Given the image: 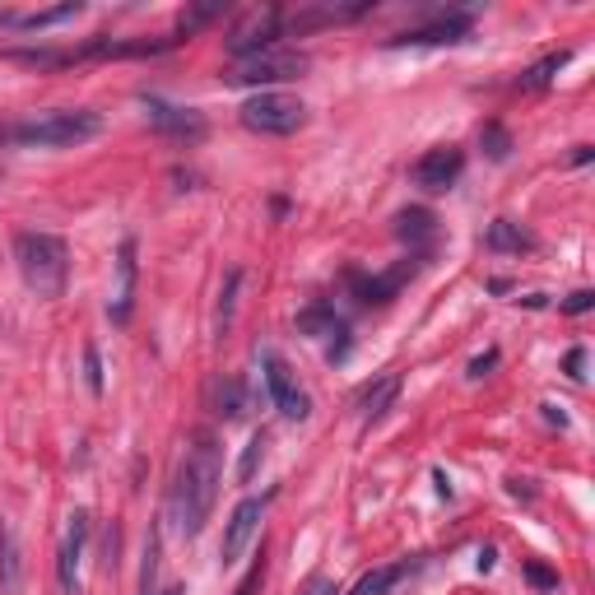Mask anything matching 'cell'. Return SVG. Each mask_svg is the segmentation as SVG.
Here are the masks:
<instances>
[{
	"instance_id": "obj_1",
	"label": "cell",
	"mask_w": 595,
	"mask_h": 595,
	"mask_svg": "<svg viewBox=\"0 0 595 595\" xmlns=\"http://www.w3.org/2000/svg\"><path fill=\"white\" fill-rule=\"evenodd\" d=\"M219 484H223V447L215 433H196L186 447V457L178 465V479H172V498H168V517L178 535H201L209 512H215V498H219Z\"/></svg>"
},
{
	"instance_id": "obj_2",
	"label": "cell",
	"mask_w": 595,
	"mask_h": 595,
	"mask_svg": "<svg viewBox=\"0 0 595 595\" xmlns=\"http://www.w3.org/2000/svg\"><path fill=\"white\" fill-rule=\"evenodd\" d=\"M14 260H20L24 284L38 298H61L70 279V252L57 233H20L14 238Z\"/></svg>"
},
{
	"instance_id": "obj_3",
	"label": "cell",
	"mask_w": 595,
	"mask_h": 595,
	"mask_svg": "<svg viewBox=\"0 0 595 595\" xmlns=\"http://www.w3.org/2000/svg\"><path fill=\"white\" fill-rule=\"evenodd\" d=\"M102 131V117L98 112H84V108H51L38 117H24L14 126V139L20 145H38V149H61V145H80V139H94Z\"/></svg>"
},
{
	"instance_id": "obj_4",
	"label": "cell",
	"mask_w": 595,
	"mask_h": 595,
	"mask_svg": "<svg viewBox=\"0 0 595 595\" xmlns=\"http://www.w3.org/2000/svg\"><path fill=\"white\" fill-rule=\"evenodd\" d=\"M242 126L256 135H298L307 126V102L279 89H260L242 102Z\"/></svg>"
},
{
	"instance_id": "obj_5",
	"label": "cell",
	"mask_w": 595,
	"mask_h": 595,
	"mask_svg": "<svg viewBox=\"0 0 595 595\" xmlns=\"http://www.w3.org/2000/svg\"><path fill=\"white\" fill-rule=\"evenodd\" d=\"M303 70H307L303 51L266 47V51H252V57L233 61V70L223 80H229V84H279V80H298Z\"/></svg>"
},
{
	"instance_id": "obj_6",
	"label": "cell",
	"mask_w": 595,
	"mask_h": 595,
	"mask_svg": "<svg viewBox=\"0 0 595 595\" xmlns=\"http://www.w3.org/2000/svg\"><path fill=\"white\" fill-rule=\"evenodd\" d=\"M260 367H266V387H270L275 410L284 418H293V424H303V418L312 414V400H307L303 387H298V373L279 354H260Z\"/></svg>"
},
{
	"instance_id": "obj_7",
	"label": "cell",
	"mask_w": 595,
	"mask_h": 595,
	"mask_svg": "<svg viewBox=\"0 0 595 595\" xmlns=\"http://www.w3.org/2000/svg\"><path fill=\"white\" fill-rule=\"evenodd\" d=\"M279 28H284V10H279V5L247 10V20H242V24L229 33V51H233L238 61L252 57V51H266V47H275Z\"/></svg>"
},
{
	"instance_id": "obj_8",
	"label": "cell",
	"mask_w": 595,
	"mask_h": 595,
	"mask_svg": "<svg viewBox=\"0 0 595 595\" xmlns=\"http://www.w3.org/2000/svg\"><path fill=\"white\" fill-rule=\"evenodd\" d=\"M260 517H266V502H260V498H247V502L233 507L229 526H223V539H219V558H223V563H238V558L247 554V545H252L256 531H260Z\"/></svg>"
},
{
	"instance_id": "obj_9",
	"label": "cell",
	"mask_w": 595,
	"mask_h": 595,
	"mask_svg": "<svg viewBox=\"0 0 595 595\" xmlns=\"http://www.w3.org/2000/svg\"><path fill=\"white\" fill-rule=\"evenodd\" d=\"M461 168H465V154L457 149V145H437V149H428L424 159L414 163V186H424V191H451L457 186V178H461Z\"/></svg>"
},
{
	"instance_id": "obj_10",
	"label": "cell",
	"mask_w": 595,
	"mask_h": 595,
	"mask_svg": "<svg viewBox=\"0 0 595 595\" xmlns=\"http://www.w3.org/2000/svg\"><path fill=\"white\" fill-rule=\"evenodd\" d=\"M145 117L154 131H163L168 139H201L205 135V117L196 108H178L163 98H145Z\"/></svg>"
},
{
	"instance_id": "obj_11",
	"label": "cell",
	"mask_w": 595,
	"mask_h": 595,
	"mask_svg": "<svg viewBox=\"0 0 595 595\" xmlns=\"http://www.w3.org/2000/svg\"><path fill=\"white\" fill-rule=\"evenodd\" d=\"M414 270H418V260H414V256H405V260H396V266H391L387 275H373V279H363L359 270H349V284L359 289L363 303H377V307H381V303H391V298L410 284Z\"/></svg>"
},
{
	"instance_id": "obj_12",
	"label": "cell",
	"mask_w": 595,
	"mask_h": 595,
	"mask_svg": "<svg viewBox=\"0 0 595 595\" xmlns=\"http://www.w3.org/2000/svg\"><path fill=\"white\" fill-rule=\"evenodd\" d=\"M84 539H89V517L75 512V517H70L65 539H61V554H57V576H61V591H65V595L80 591V554H84Z\"/></svg>"
},
{
	"instance_id": "obj_13",
	"label": "cell",
	"mask_w": 595,
	"mask_h": 595,
	"mask_svg": "<svg viewBox=\"0 0 595 595\" xmlns=\"http://www.w3.org/2000/svg\"><path fill=\"white\" fill-rule=\"evenodd\" d=\"M465 38H470V14L457 10V14H442V20L428 28L400 33V38H391V47H437V42H465Z\"/></svg>"
},
{
	"instance_id": "obj_14",
	"label": "cell",
	"mask_w": 595,
	"mask_h": 595,
	"mask_svg": "<svg viewBox=\"0 0 595 595\" xmlns=\"http://www.w3.org/2000/svg\"><path fill=\"white\" fill-rule=\"evenodd\" d=\"M135 279H139V266H135V238H126V242H121V252H117V289H112V303H108V317H112V321H131Z\"/></svg>"
},
{
	"instance_id": "obj_15",
	"label": "cell",
	"mask_w": 595,
	"mask_h": 595,
	"mask_svg": "<svg viewBox=\"0 0 595 595\" xmlns=\"http://www.w3.org/2000/svg\"><path fill=\"white\" fill-rule=\"evenodd\" d=\"M396 396H400V373H387V377H377V381H367V387L354 396V410H359V424H377L381 414H387L396 405Z\"/></svg>"
},
{
	"instance_id": "obj_16",
	"label": "cell",
	"mask_w": 595,
	"mask_h": 595,
	"mask_svg": "<svg viewBox=\"0 0 595 595\" xmlns=\"http://www.w3.org/2000/svg\"><path fill=\"white\" fill-rule=\"evenodd\" d=\"M396 238L410 242V247H424V242L437 238V215H433V209H424V205L400 209V215H396Z\"/></svg>"
},
{
	"instance_id": "obj_17",
	"label": "cell",
	"mask_w": 595,
	"mask_h": 595,
	"mask_svg": "<svg viewBox=\"0 0 595 595\" xmlns=\"http://www.w3.org/2000/svg\"><path fill=\"white\" fill-rule=\"evenodd\" d=\"M24 586V554H20V539L14 531L0 526V595H20Z\"/></svg>"
},
{
	"instance_id": "obj_18",
	"label": "cell",
	"mask_w": 595,
	"mask_h": 595,
	"mask_svg": "<svg viewBox=\"0 0 595 595\" xmlns=\"http://www.w3.org/2000/svg\"><path fill=\"white\" fill-rule=\"evenodd\" d=\"M84 5L80 0H65V5H51V10H33V14H5L10 28H24V33H42L51 24H65V20H80Z\"/></svg>"
},
{
	"instance_id": "obj_19",
	"label": "cell",
	"mask_w": 595,
	"mask_h": 595,
	"mask_svg": "<svg viewBox=\"0 0 595 595\" xmlns=\"http://www.w3.org/2000/svg\"><path fill=\"white\" fill-rule=\"evenodd\" d=\"M484 242H488V252H531L535 247V238L521 229V223H512V219H494V223H488Z\"/></svg>"
},
{
	"instance_id": "obj_20",
	"label": "cell",
	"mask_w": 595,
	"mask_h": 595,
	"mask_svg": "<svg viewBox=\"0 0 595 595\" xmlns=\"http://www.w3.org/2000/svg\"><path fill=\"white\" fill-rule=\"evenodd\" d=\"M400 576H410V563H391V568H377V572H367L363 582L349 591V595H387Z\"/></svg>"
},
{
	"instance_id": "obj_21",
	"label": "cell",
	"mask_w": 595,
	"mask_h": 595,
	"mask_svg": "<svg viewBox=\"0 0 595 595\" xmlns=\"http://www.w3.org/2000/svg\"><path fill=\"white\" fill-rule=\"evenodd\" d=\"M215 405L223 418H242L247 414V391H242V381L238 377H223L219 387H215Z\"/></svg>"
},
{
	"instance_id": "obj_22",
	"label": "cell",
	"mask_w": 595,
	"mask_h": 595,
	"mask_svg": "<svg viewBox=\"0 0 595 595\" xmlns=\"http://www.w3.org/2000/svg\"><path fill=\"white\" fill-rule=\"evenodd\" d=\"M238 289H242V270H229V279H223V293H219V317H215V330H219V336H229V326H233Z\"/></svg>"
},
{
	"instance_id": "obj_23",
	"label": "cell",
	"mask_w": 595,
	"mask_h": 595,
	"mask_svg": "<svg viewBox=\"0 0 595 595\" xmlns=\"http://www.w3.org/2000/svg\"><path fill=\"white\" fill-rule=\"evenodd\" d=\"M568 61H572V51H558V57H545L539 65H531L526 75H521V89H545V84H549Z\"/></svg>"
},
{
	"instance_id": "obj_24",
	"label": "cell",
	"mask_w": 595,
	"mask_h": 595,
	"mask_svg": "<svg viewBox=\"0 0 595 595\" xmlns=\"http://www.w3.org/2000/svg\"><path fill=\"white\" fill-rule=\"evenodd\" d=\"M260 461H266V433H252V442L242 447V461H238V479L252 484L256 470H260Z\"/></svg>"
},
{
	"instance_id": "obj_25",
	"label": "cell",
	"mask_w": 595,
	"mask_h": 595,
	"mask_svg": "<svg viewBox=\"0 0 595 595\" xmlns=\"http://www.w3.org/2000/svg\"><path fill=\"white\" fill-rule=\"evenodd\" d=\"M479 145H484V154H488V159H494V163H502L507 154H512V135H507V131L498 126V121H488V126L479 131Z\"/></svg>"
},
{
	"instance_id": "obj_26",
	"label": "cell",
	"mask_w": 595,
	"mask_h": 595,
	"mask_svg": "<svg viewBox=\"0 0 595 595\" xmlns=\"http://www.w3.org/2000/svg\"><path fill=\"white\" fill-rule=\"evenodd\" d=\"M84 381H89L94 396L102 391V367H98V349L94 344H84Z\"/></svg>"
},
{
	"instance_id": "obj_27",
	"label": "cell",
	"mask_w": 595,
	"mask_h": 595,
	"mask_svg": "<svg viewBox=\"0 0 595 595\" xmlns=\"http://www.w3.org/2000/svg\"><path fill=\"white\" fill-rule=\"evenodd\" d=\"M591 307H595V293H591V289H576V293L568 298V303H563L568 317H582V312H591Z\"/></svg>"
},
{
	"instance_id": "obj_28",
	"label": "cell",
	"mask_w": 595,
	"mask_h": 595,
	"mask_svg": "<svg viewBox=\"0 0 595 595\" xmlns=\"http://www.w3.org/2000/svg\"><path fill=\"white\" fill-rule=\"evenodd\" d=\"M526 576H531L539 591H554V586H558V576H554L549 568H539V563H526Z\"/></svg>"
},
{
	"instance_id": "obj_29",
	"label": "cell",
	"mask_w": 595,
	"mask_h": 595,
	"mask_svg": "<svg viewBox=\"0 0 595 595\" xmlns=\"http://www.w3.org/2000/svg\"><path fill=\"white\" fill-rule=\"evenodd\" d=\"M568 377H576V381L586 377V349H582V344L568 349Z\"/></svg>"
},
{
	"instance_id": "obj_30",
	"label": "cell",
	"mask_w": 595,
	"mask_h": 595,
	"mask_svg": "<svg viewBox=\"0 0 595 595\" xmlns=\"http://www.w3.org/2000/svg\"><path fill=\"white\" fill-rule=\"evenodd\" d=\"M494 363H498V349H488L484 359H475V363H470V377H484V373H488V367H494Z\"/></svg>"
},
{
	"instance_id": "obj_31",
	"label": "cell",
	"mask_w": 595,
	"mask_h": 595,
	"mask_svg": "<svg viewBox=\"0 0 595 595\" xmlns=\"http://www.w3.org/2000/svg\"><path fill=\"white\" fill-rule=\"evenodd\" d=\"M256 586H260V563H256L247 576H242V586H238L233 595H256Z\"/></svg>"
},
{
	"instance_id": "obj_32",
	"label": "cell",
	"mask_w": 595,
	"mask_h": 595,
	"mask_svg": "<svg viewBox=\"0 0 595 595\" xmlns=\"http://www.w3.org/2000/svg\"><path fill=\"white\" fill-rule=\"evenodd\" d=\"M494 558H498L494 549H479V572H488V568H494Z\"/></svg>"
},
{
	"instance_id": "obj_33",
	"label": "cell",
	"mask_w": 595,
	"mask_h": 595,
	"mask_svg": "<svg viewBox=\"0 0 595 595\" xmlns=\"http://www.w3.org/2000/svg\"><path fill=\"white\" fill-rule=\"evenodd\" d=\"M307 595H330V586H326V582H312V591H307Z\"/></svg>"
},
{
	"instance_id": "obj_34",
	"label": "cell",
	"mask_w": 595,
	"mask_h": 595,
	"mask_svg": "<svg viewBox=\"0 0 595 595\" xmlns=\"http://www.w3.org/2000/svg\"><path fill=\"white\" fill-rule=\"evenodd\" d=\"M149 595H182V591H149Z\"/></svg>"
},
{
	"instance_id": "obj_35",
	"label": "cell",
	"mask_w": 595,
	"mask_h": 595,
	"mask_svg": "<svg viewBox=\"0 0 595 595\" xmlns=\"http://www.w3.org/2000/svg\"><path fill=\"white\" fill-rule=\"evenodd\" d=\"M0 139H5V131H0Z\"/></svg>"
}]
</instances>
